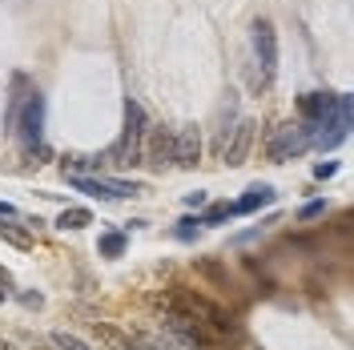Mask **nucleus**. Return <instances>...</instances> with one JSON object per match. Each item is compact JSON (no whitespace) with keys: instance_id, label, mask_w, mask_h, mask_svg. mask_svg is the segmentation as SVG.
Listing matches in <instances>:
<instances>
[{"instance_id":"a211bd4d","label":"nucleus","mask_w":354,"mask_h":350,"mask_svg":"<svg viewBox=\"0 0 354 350\" xmlns=\"http://www.w3.org/2000/svg\"><path fill=\"white\" fill-rule=\"evenodd\" d=\"M230 218V205H214L205 218H201V225H221V221Z\"/></svg>"},{"instance_id":"f03ea898","label":"nucleus","mask_w":354,"mask_h":350,"mask_svg":"<svg viewBox=\"0 0 354 350\" xmlns=\"http://www.w3.org/2000/svg\"><path fill=\"white\" fill-rule=\"evenodd\" d=\"M310 145H314V125H310V121L282 125V129L270 133V141H266V157H270V161H290V157L306 154Z\"/></svg>"},{"instance_id":"9d476101","label":"nucleus","mask_w":354,"mask_h":350,"mask_svg":"<svg viewBox=\"0 0 354 350\" xmlns=\"http://www.w3.org/2000/svg\"><path fill=\"white\" fill-rule=\"evenodd\" d=\"M250 145H254V121H238L234 141H225V165H230V169L242 165L245 154H250Z\"/></svg>"},{"instance_id":"f8f14e48","label":"nucleus","mask_w":354,"mask_h":350,"mask_svg":"<svg viewBox=\"0 0 354 350\" xmlns=\"http://www.w3.org/2000/svg\"><path fill=\"white\" fill-rule=\"evenodd\" d=\"M125 234H121V230H113V234H101V241H97V254H101V258H121V254H125Z\"/></svg>"},{"instance_id":"423d86ee","label":"nucleus","mask_w":354,"mask_h":350,"mask_svg":"<svg viewBox=\"0 0 354 350\" xmlns=\"http://www.w3.org/2000/svg\"><path fill=\"white\" fill-rule=\"evenodd\" d=\"M73 181V190H81V194H93V197H133L137 194V185L133 181H113V177H68Z\"/></svg>"},{"instance_id":"2eb2a0df","label":"nucleus","mask_w":354,"mask_h":350,"mask_svg":"<svg viewBox=\"0 0 354 350\" xmlns=\"http://www.w3.org/2000/svg\"><path fill=\"white\" fill-rule=\"evenodd\" d=\"M0 238L8 241V246H17V250H28V246H32V238H28V234H21L17 225H4V221H0Z\"/></svg>"},{"instance_id":"39448f33","label":"nucleus","mask_w":354,"mask_h":350,"mask_svg":"<svg viewBox=\"0 0 354 350\" xmlns=\"http://www.w3.org/2000/svg\"><path fill=\"white\" fill-rule=\"evenodd\" d=\"M12 129H21V137H24V145H37L44 137V97L41 93H28L24 97V105H21V113H17V125Z\"/></svg>"},{"instance_id":"ddd939ff","label":"nucleus","mask_w":354,"mask_h":350,"mask_svg":"<svg viewBox=\"0 0 354 350\" xmlns=\"http://www.w3.org/2000/svg\"><path fill=\"white\" fill-rule=\"evenodd\" d=\"M57 225H61V230H85V225H93V214L81 210V205H73V210H65V214L57 218Z\"/></svg>"},{"instance_id":"4be33fe9","label":"nucleus","mask_w":354,"mask_h":350,"mask_svg":"<svg viewBox=\"0 0 354 350\" xmlns=\"http://www.w3.org/2000/svg\"><path fill=\"white\" fill-rule=\"evenodd\" d=\"M0 218H4V221H8V218H17V210H12L8 201H0Z\"/></svg>"},{"instance_id":"1a4fd4ad","label":"nucleus","mask_w":354,"mask_h":350,"mask_svg":"<svg viewBox=\"0 0 354 350\" xmlns=\"http://www.w3.org/2000/svg\"><path fill=\"white\" fill-rule=\"evenodd\" d=\"M145 137H149V145H141V161H149L153 169H165L174 161V137L165 129H145Z\"/></svg>"},{"instance_id":"dca6fc26","label":"nucleus","mask_w":354,"mask_h":350,"mask_svg":"<svg viewBox=\"0 0 354 350\" xmlns=\"http://www.w3.org/2000/svg\"><path fill=\"white\" fill-rule=\"evenodd\" d=\"M198 225H201V218H181L174 234H177L181 241H194V238H198Z\"/></svg>"},{"instance_id":"20e7f679","label":"nucleus","mask_w":354,"mask_h":350,"mask_svg":"<svg viewBox=\"0 0 354 350\" xmlns=\"http://www.w3.org/2000/svg\"><path fill=\"white\" fill-rule=\"evenodd\" d=\"M254 57L262 65V81L270 85L274 73H278V37H274V24L270 21H254Z\"/></svg>"},{"instance_id":"6e6552de","label":"nucleus","mask_w":354,"mask_h":350,"mask_svg":"<svg viewBox=\"0 0 354 350\" xmlns=\"http://www.w3.org/2000/svg\"><path fill=\"white\" fill-rule=\"evenodd\" d=\"M298 113H302V121L310 125H318V121H330L334 113H338V93H306V97H298Z\"/></svg>"},{"instance_id":"6ab92c4d","label":"nucleus","mask_w":354,"mask_h":350,"mask_svg":"<svg viewBox=\"0 0 354 350\" xmlns=\"http://www.w3.org/2000/svg\"><path fill=\"white\" fill-rule=\"evenodd\" d=\"M318 214H326V201H310V205H302V210H298V218H302V221H314Z\"/></svg>"},{"instance_id":"4468645a","label":"nucleus","mask_w":354,"mask_h":350,"mask_svg":"<svg viewBox=\"0 0 354 350\" xmlns=\"http://www.w3.org/2000/svg\"><path fill=\"white\" fill-rule=\"evenodd\" d=\"M53 347L57 350H93L85 338H77V334H68V330H53Z\"/></svg>"},{"instance_id":"f257e3e1","label":"nucleus","mask_w":354,"mask_h":350,"mask_svg":"<svg viewBox=\"0 0 354 350\" xmlns=\"http://www.w3.org/2000/svg\"><path fill=\"white\" fill-rule=\"evenodd\" d=\"M141 145H145V109L137 105V101H125V133H121V141L113 145V165H141Z\"/></svg>"},{"instance_id":"9b49d317","label":"nucleus","mask_w":354,"mask_h":350,"mask_svg":"<svg viewBox=\"0 0 354 350\" xmlns=\"http://www.w3.org/2000/svg\"><path fill=\"white\" fill-rule=\"evenodd\" d=\"M270 201H274V190H270V185H250L245 197H238V201L230 205V214H254V210H262Z\"/></svg>"},{"instance_id":"412c9836","label":"nucleus","mask_w":354,"mask_h":350,"mask_svg":"<svg viewBox=\"0 0 354 350\" xmlns=\"http://www.w3.org/2000/svg\"><path fill=\"white\" fill-rule=\"evenodd\" d=\"M185 205H189V210H201V205H205V194H185Z\"/></svg>"},{"instance_id":"0eeeda50","label":"nucleus","mask_w":354,"mask_h":350,"mask_svg":"<svg viewBox=\"0 0 354 350\" xmlns=\"http://www.w3.org/2000/svg\"><path fill=\"white\" fill-rule=\"evenodd\" d=\"M174 161L181 165V169H194L201 161V133L198 125H181V129L174 133Z\"/></svg>"},{"instance_id":"aec40b11","label":"nucleus","mask_w":354,"mask_h":350,"mask_svg":"<svg viewBox=\"0 0 354 350\" xmlns=\"http://www.w3.org/2000/svg\"><path fill=\"white\" fill-rule=\"evenodd\" d=\"M338 169V161H322V165H314V177H330Z\"/></svg>"},{"instance_id":"7ed1b4c3","label":"nucleus","mask_w":354,"mask_h":350,"mask_svg":"<svg viewBox=\"0 0 354 350\" xmlns=\"http://www.w3.org/2000/svg\"><path fill=\"white\" fill-rule=\"evenodd\" d=\"M165 326L174 330L181 342H189V347H198V350H214V347H218V334L205 326L201 318H194V314L169 310V314H165Z\"/></svg>"},{"instance_id":"5701e85b","label":"nucleus","mask_w":354,"mask_h":350,"mask_svg":"<svg viewBox=\"0 0 354 350\" xmlns=\"http://www.w3.org/2000/svg\"><path fill=\"white\" fill-rule=\"evenodd\" d=\"M0 298H4V290H0Z\"/></svg>"},{"instance_id":"f3484780","label":"nucleus","mask_w":354,"mask_h":350,"mask_svg":"<svg viewBox=\"0 0 354 350\" xmlns=\"http://www.w3.org/2000/svg\"><path fill=\"white\" fill-rule=\"evenodd\" d=\"M48 145H44V141H37V145H28V165H44V161H48Z\"/></svg>"}]
</instances>
